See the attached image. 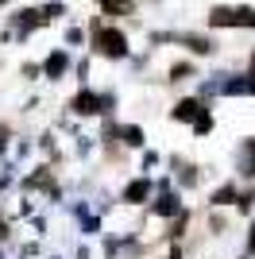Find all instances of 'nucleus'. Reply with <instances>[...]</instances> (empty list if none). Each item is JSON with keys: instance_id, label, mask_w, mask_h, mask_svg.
I'll list each match as a JSON object with an SVG mask.
<instances>
[{"instance_id": "nucleus-1", "label": "nucleus", "mask_w": 255, "mask_h": 259, "mask_svg": "<svg viewBox=\"0 0 255 259\" xmlns=\"http://www.w3.org/2000/svg\"><path fill=\"white\" fill-rule=\"evenodd\" d=\"M112 105H116V97H112V93H93V89H81V93L70 101V112H74V116H112Z\"/></svg>"}, {"instance_id": "nucleus-2", "label": "nucleus", "mask_w": 255, "mask_h": 259, "mask_svg": "<svg viewBox=\"0 0 255 259\" xmlns=\"http://www.w3.org/2000/svg\"><path fill=\"white\" fill-rule=\"evenodd\" d=\"M151 197H155V178L151 174H136V178H128L120 186V205H128V209L151 205Z\"/></svg>"}, {"instance_id": "nucleus-3", "label": "nucleus", "mask_w": 255, "mask_h": 259, "mask_svg": "<svg viewBox=\"0 0 255 259\" xmlns=\"http://www.w3.org/2000/svg\"><path fill=\"white\" fill-rule=\"evenodd\" d=\"M93 47L105 54V58H124L128 54V39H124L120 27H97L93 31Z\"/></svg>"}, {"instance_id": "nucleus-4", "label": "nucleus", "mask_w": 255, "mask_h": 259, "mask_svg": "<svg viewBox=\"0 0 255 259\" xmlns=\"http://www.w3.org/2000/svg\"><path fill=\"white\" fill-rule=\"evenodd\" d=\"M170 178H174V186H178L182 194H190V190L201 186V166H197V162L178 159V155H170Z\"/></svg>"}, {"instance_id": "nucleus-5", "label": "nucleus", "mask_w": 255, "mask_h": 259, "mask_svg": "<svg viewBox=\"0 0 255 259\" xmlns=\"http://www.w3.org/2000/svg\"><path fill=\"white\" fill-rule=\"evenodd\" d=\"M182 209H186V205H182V190H162V194L151 197L147 213H151V217H159V221H174Z\"/></svg>"}, {"instance_id": "nucleus-6", "label": "nucleus", "mask_w": 255, "mask_h": 259, "mask_svg": "<svg viewBox=\"0 0 255 259\" xmlns=\"http://www.w3.org/2000/svg\"><path fill=\"white\" fill-rule=\"evenodd\" d=\"M236 178H240V182H255V136L240 140V151H236Z\"/></svg>"}, {"instance_id": "nucleus-7", "label": "nucleus", "mask_w": 255, "mask_h": 259, "mask_svg": "<svg viewBox=\"0 0 255 259\" xmlns=\"http://www.w3.org/2000/svg\"><path fill=\"white\" fill-rule=\"evenodd\" d=\"M205 108L209 105H205L201 97H182V101H174V108H170V120H174V124H193Z\"/></svg>"}, {"instance_id": "nucleus-8", "label": "nucleus", "mask_w": 255, "mask_h": 259, "mask_svg": "<svg viewBox=\"0 0 255 259\" xmlns=\"http://www.w3.org/2000/svg\"><path fill=\"white\" fill-rule=\"evenodd\" d=\"M236 197H240V178H228V182L209 190V209H232Z\"/></svg>"}, {"instance_id": "nucleus-9", "label": "nucleus", "mask_w": 255, "mask_h": 259, "mask_svg": "<svg viewBox=\"0 0 255 259\" xmlns=\"http://www.w3.org/2000/svg\"><path fill=\"white\" fill-rule=\"evenodd\" d=\"M190 225H193V213H190V209H182L174 221H166V240H170V244H182V240L190 236Z\"/></svg>"}, {"instance_id": "nucleus-10", "label": "nucleus", "mask_w": 255, "mask_h": 259, "mask_svg": "<svg viewBox=\"0 0 255 259\" xmlns=\"http://www.w3.org/2000/svg\"><path fill=\"white\" fill-rule=\"evenodd\" d=\"M143 143H147V132L139 128V124H120V147H128V151H143Z\"/></svg>"}, {"instance_id": "nucleus-11", "label": "nucleus", "mask_w": 255, "mask_h": 259, "mask_svg": "<svg viewBox=\"0 0 255 259\" xmlns=\"http://www.w3.org/2000/svg\"><path fill=\"white\" fill-rule=\"evenodd\" d=\"M66 70H70V54H66V51H54L51 58L42 62V74L51 77V81H58V77H62Z\"/></svg>"}, {"instance_id": "nucleus-12", "label": "nucleus", "mask_w": 255, "mask_h": 259, "mask_svg": "<svg viewBox=\"0 0 255 259\" xmlns=\"http://www.w3.org/2000/svg\"><path fill=\"white\" fill-rule=\"evenodd\" d=\"M236 217H255V182L240 186V197H236Z\"/></svg>"}, {"instance_id": "nucleus-13", "label": "nucleus", "mask_w": 255, "mask_h": 259, "mask_svg": "<svg viewBox=\"0 0 255 259\" xmlns=\"http://www.w3.org/2000/svg\"><path fill=\"white\" fill-rule=\"evenodd\" d=\"M178 43L190 47L193 54H212V51H217V43H212L209 35H178Z\"/></svg>"}, {"instance_id": "nucleus-14", "label": "nucleus", "mask_w": 255, "mask_h": 259, "mask_svg": "<svg viewBox=\"0 0 255 259\" xmlns=\"http://www.w3.org/2000/svg\"><path fill=\"white\" fill-rule=\"evenodd\" d=\"M190 128H193V136H197V140H205V136H212V128H217V116H212V108H205V112H201V116H197V120H193Z\"/></svg>"}, {"instance_id": "nucleus-15", "label": "nucleus", "mask_w": 255, "mask_h": 259, "mask_svg": "<svg viewBox=\"0 0 255 259\" xmlns=\"http://www.w3.org/2000/svg\"><path fill=\"white\" fill-rule=\"evenodd\" d=\"M209 232H212V236H224V232H228V217H224V209H209Z\"/></svg>"}, {"instance_id": "nucleus-16", "label": "nucleus", "mask_w": 255, "mask_h": 259, "mask_svg": "<svg viewBox=\"0 0 255 259\" xmlns=\"http://www.w3.org/2000/svg\"><path fill=\"white\" fill-rule=\"evenodd\" d=\"M159 162H162L159 151H143L139 155V166H143V174H151V178H155V170H159Z\"/></svg>"}, {"instance_id": "nucleus-17", "label": "nucleus", "mask_w": 255, "mask_h": 259, "mask_svg": "<svg viewBox=\"0 0 255 259\" xmlns=\"http://www.w3.org/2000/svg\"><path fill=\"white\" fill-rule=\"evenodd\" d=\"M101 8H105V16H124V12H132V0H101Z\"/></svg>"}, {"instance_id": "nucleus-18", "label": "nucleus", "mask_w": 255, "mask_h": 259, "mask_svg": "<svg viewBox=\"0 0 255 259\" xmlns=\"http://www.w3.org/2000/svg\"><path fill=\"white\" fill-rule=\"evenodd\" d=\"M244 259H255V217H251V225H247V232H244Z\"/></svg>"}, {"instance_id": "nucleus-19", "label": "nucleus", "mask_w": 255, "mask_h": 259, "mask_svg": "<svg viewBox=\"0 0 255 259\" xmlns=\"http://www.w3.org/2000/svg\"><path fill=\"white\" fill-rule=\"evenodd\" d=\"M186 77H193V66H190V62L170 66V81H186Z\"/></svg>"}, {"instance_id": "nucleus-20", "label": "nucleus", "mask_w": 255, "mask_h": 259, "mask_svg": "<svg viewBox=\"0 0 255 259\" xmlns=\"http://www.w3.org/2000/svg\"><path fill=\"white\" fill-rule=\"evenodd\" d=\"M105 259H120V236H108L105 240Z\"/></svg>"}, {"instance_id": "nucleus-21", "label": "nucleus", "mask_w": 255, "mask_h": 259, "mask_svg": "<svg viewBox=\"0 0 255 259\" xmlns=\"http://www.w3.org/2000/svg\"><path fill=\"white\" fill-rule=\"evenodd\" d=\"M8 140H12V132H8V124H0V159L8 155Z\"/></svg>"}, {"instance_id": "nucleus-22", "label": "nucleus", "mask_w": 255, "mask_h": 259, "mask_svg": "<svg viewBox=\"0 0 255 259\" xmlns=\"http://www.w3.org/2000/svg\"><path fill=\"white\" fill-rule=\"evenodd\" d=\"M166 259H186V248H182V244H170V251H166Z\"/></svg>"}, {"instance_id": "nucleus-23", "label": "nucleus", "mask_w": 255, "mask_h": 259, "mask_svg": "<svg viewBox=\"0 0 255 259\" xmlns=\"http://www.w3.org/2000/svg\"><path fill=\"white\" fill-rule=\"evenodd\" d=\"M12 236V225H8V217H0V244Z\"/></svg>"}, {"instance_id": "nucleus-24", "label": "nucleus", "mask_w": 255, "mask_h": 259, "mask_svg": "<svg viewBox=\"0 0 255 259\" xmlns=\"http://www.w3.org/2000/svg\"><path fill=\"white\" fill-rule=\"evenodd\" d=\"M89 255H93V251H89V248H85V244H81V248H77V255H74V259H89Z\"/></svg>"}, {"instance_id": "nucleus-25", "label": "nucleus", "mask_w": 255, "mask_h": 259, "mask_svg": "<svg viewBox=\"0 0 255 259\" xmlns=\"http://www.w3.org/2000/svg\"><path fill=\"white\" fill-rule=\"evenodd\" d=\"M0 259H4V251H0Z\"/></svg>"}]
</instances>
